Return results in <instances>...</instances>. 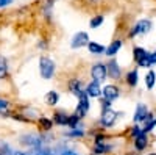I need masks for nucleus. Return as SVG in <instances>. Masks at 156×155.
Segmentation results:
<instances>
[{
    "instance_id": "1",
    "label": "nucleus",
    "mask_w": 156,
    "mask_h": 155,
    "mask_svg": "<svg viewBox=\"0 0 156 155\" xmlns=\"http://www.w3.org/2000/svg\"><path fill=\"white\" fill-rule=\"evenodd\" d=\"M56 64L48 55H41L39 57V74L44 80H50L55 75Z\"/></svg>"
},
{
    "instance_id": "2",
    "label": "nucleus",
    "mask_w": 156,
    "mask_h": 155,
    "mask_svg": "<svg viewBox=\"0 0 156 155\" xmlns=\"http://www.w3.org/2000/svg\"><path fill=\"white\" fill-rule=\"evenodd\" d=\"M89 42H90L89 33L84 31V30H80V31L73 33L72 39H70V47H72V49H81V47L87 46Z\"/></svg>"
},
{
    "instance_id": "3",
    "label": "nucleus",
    "mask_w": 156,
    "mask_h": 155,
    "mask_svg": "<svg viewBox=\"0 0 156 155\" xmlns=\"http://www.w3.org/2000/svg\"><path fill=\"white\" fill-rule=\"evenodd\" d=\"M89 107H90V105H89V96L84 93L83 96L78 97V105H76L73 114H76L80 119H83L84 116L87 114V111H89Z\"/></svg>"
},
{
    "instance_id": "4",
    "label": "nucleus",
    "mask_w": 156,
    "mask_h": 155,
    "mask_svg": "<svg viewBox=\"0 0 156 155\" xmlns=\"http://www.w3.org/2000/svg\"><path fill=\"white\" fill-rule=\"evenodd\" d=\"M90 75H92V80L105 82L106 75H108L106 64H103V63H95L94 66H92V69H90Z\"/></svg>"
},
{
    "instance_id": "5",
    "label": "nucleus",
    "mask_w": 156,
    "mask_h": 155,
    "mask_svg": "<svg viewBox=\"0 0 156 155\" xmlns=\"http://www.w3.org/2000/svg\"><path fill=\"white\" fill-rule=\"evenodd\" d=\"M150 28H151V22L147 20V19H142V20L136 22V25L131 28V31H129V38H134L137 35H145V33L150 31Z\"/></svg>"
},
{
    "instance_id": "6",
    "label": "nucleus",
    "mask_w": 156,
    "mask_h": 155,
    "mask_svg": "<svg viewBox=\"0 0 156 155\" xmlns=\"http://www.w3.org/2000/svg\"><path fill=\"white\" fill-rule=\"evenodd\" d=\"M117 118H119V113H115L114 110H103L101 111V118H100V122L101 125L105 127H112L117 121Z\"/></svg>"
},
{
    "instance_id": "7",
    "label": "nucleus",
    "mask_w": 156,
    "mask_h": 155,
    "mask_svg": "<svg viewBox=\"0 0 156 155\" xmlns=\"http://www.w3.org/2000/svg\"><path fill=\"white\" fill-rule=\"evenodd\" d=\"M134 122H142L144 121L145 124L148 121H151V113H148L147 110V105H144V103H140V105H137L136 108V113H134Z\"/></svg>"
},
{
    "instance_id": "8",
    "label": "nucleus",
    "mask_w": 156,
    "mask_h": 155,
    "mask_svg": "<svg viewBox=\"0 0 156 155\" xmlns=\"http://www.w3.org/2000/svg\"><path fill=\"white\" fill-rule=\"evenodd\" d=\"M101 96H103V99H106V100L112 102V100H115V99H119L120 89L117 88L115 85H106L105 88L101 89Z\"/></svg>"
},
{
    "instance_id": "9",
    "label": "nucleus",
    "mask_w": 156,
    "mask_h": 155,
    "mask_svg": "<svg viewBox=\"0 0 156 155\" xmlns=\"http://www.w3.org/2000/svg\"><path fill=\"white\" fill-rule=\"evenodd\" d=\"M67 88H69V91H70L73 96H76V97H80V96H83V94L86 93L81 80H78V79H72V80L69 82Z\"/></svg>"
},
{
    "instance_id": "10",
    "label": "nucleus",
    "mask_w": 156,
    "mask_h": 155,
    "mask_svg": "<svg viewBox=\"0 0 156 155\" xmlns=\"http://www.w3.org/2000/svg\"><path fill=\"white\" fill-rule=\"evenodd\" d=\"M86 94L89 97H100L101 96V88H100V82L92 80L87 86H86Z\"/></svg>"
},
{
    "instance_id": "11",
    "label": "nucleus",
    "mask_w": 156,
    "mask_h": 155,
    "mask_svg": "<svg viewBox=\"0 0 156 155\" xmlns=\"http://www.w3.org/2000/svg\"><path fill=\"white\" fill-rule=\"evenodd\" d=\"M106 69H108V75L111 77V79H119L120 77V68H119V63H117L115 60H111L108 64H106Z\"/></svg>"
},
{
    "instance_id": "12",
    "label": "nucleus",
    "mask_w": 156,
    "mask_h": 155,
    "mask_svg": "<svg viewBox=\"0 0 156 155\" xmlns=\"http://www.w3.org/2000/svg\"><path fill=\"white\" fill-rule=\"evenodd\" d=\"M122 46H123V42H122L120 39H114L112 42H109V46H108L106 50H105L106 57H114V55H117V52L122 49Z\"/></svg>"
},
{
    "instance_id": "13",
    "label": "nucleus",
    "mask_w": 156,
    "mask_h": 155,
    "mask_svg": "<svg viewBox=\"0 0 156 155\" xmlns=\"http://www.w3.org/2000/svg\"><path fill=\"white\" fill-rule=\"evenodd\" d=\"M53 124H56V125H67V122H69V114L66 113V111H55L53 113Z\"/></svg>"
},
{
    "instance_id": "14",
    "label": "nucleus",
    "mask_w": 156,
    "mask_h": 155,
    "mask_svg": "<svg viewBox=\"0 0 156 155\" xmlns=\"http://www.w3.org/2000/svg\"><path fill=\"white\" fill-rule=\"evenodd\" d=\"M37 128L41 132H50L51 127H53V121L48 119V118H44V116H41V118H37Z\"/></svg>"
},
{
    "instance_id": "15",
    "label": "nucleus",
    "mask_w": 156,
    "mask_h": 155,
    "mask_svg": "<svg viewBox=\"0 0 156 155\" xmlns=\"http://www.w3.org/2000/svg\"><path fill=\"white\" fill-rule=\"evenodd\" d=\"M41 14H42L44 19L51 20V17H53V3L45 2V0H44V3L41 5Z\"/></svg>"
},
{
    "instance_id": "16",
    "label": "nucleus",
    "mask_w": 156,
    "mask_h": 155,
    "mask_svg": "<svg viewBox=\"0 0 156 155\" xmlns=\"http://www.w3.org/2000/svg\"><path fill=\"white\" fill-rule=\"evenodd\" d=\"M87 50H89L92 55H103V54H105V50H106V47L101 46L100 42L90 41V42L87 44Z\"/></svg>"
},
{
    "instance_id": "17",
    "label": "nucleus",
    "mask_w": 156,
    "mask_h": 155,
    "mask_svg": "<svg viewBox=\"0 0 156 155\" xmlns=\"http://www.w3.org/2000/svg\"><path fill=\"white\" fill-rule=\"evenodd\" d=\"M147 144H148V138L145 133H140L137 138H134V147L137 150H144L147 147Z\"/></svg>"
},
{
    "instance_id": "18",
    "label": "nucleus",
    "mask_w": 156,
    "mask_h": 155,
    "mask_svg": "<svg viewBox=\"0 0 156 155\" xmlns=\"http://www.w3.org/2000/svg\"><path fill=\"white\" fill-rule=\"evenodd\" d=\"M44 99H45V103H47L48 107H55L56 103L59 102V94L56 91H48Z\"/></svg>"
},
{
    "instance_id": "19",
    "label": "nucleus",
    "mask_w": 156,
    "mask_h": 155,
    "mask_svg": "<svg viewBox=\"0 0 156 155\" xmlns=\"http://www.w3.org/2000/svg\"><path fill=\"white\" fill-rule=\"evenodd\" d=\"M9 75V71H8V61L5 57L0 55V80L6 79V77Z\"/></svg>"
},
{
    "instance_id": "20",
    "label": "nucleus",
    "mask_w": 156,
    "mask_h": 155,
    "mask_svg": "<svg viewBox=\"0 0 156 155\" xmlns=\"http://www.w3.org/2000/svg\"><path fill=\"white\" fill-rule=\"evenodd\" d=\"M125 80H126V83H128L129 86H136V85H137V80H139L137 69H134V71H129V72L126 74V77H125Z\"/></svg>"
},
{
    "instance_id": "21",
    "label": "nucleus",
    "mask_w": 156,
    "mask_h": 155,
    "mask_svg": "<svg viewBox=\"0 0 156 155\" xmlns=\"http://www.w3.org/2000/svg\"><path fill=\"white\" fill-rule=\"evenodd\" d=\"M111 150V146H106L103 141H95V146H94V153L97 155H101L105 152H109Z\"/></svg>"
},
{
    "instance_id": "22",
    "label": "nucleus",
    "mask_w": 156,
    "mask_h": 155,
    "mask_svg": "<svg viewBox=\"0 0 156 155\" xmlns=\"http://www.w3.org/2000/svg\"><path fill=\"white\" fill-rule=\"evenodd\" d=\"M105 22V16H101V14H97V16H94V17H90V20H89V27L90 28H98L100 25Z\"/></svg>"
},
{
    "instance_id": "23",
    "label": "nucleus",
    "mask_w": 156,
    "mask_h": 155,
    "mask_svg": "<svg viewBox=\"0 0 156 155\" xmlns=\"http://www.w3.org/2000/svg\"><path fill=\"white\" fill-rule=\"evenodd\" d=\"M154 83H156V74L153 71H148L147 75H145V85H147L148 89H151L154 86Z\"/></svg>"
},
{
    "instance_id": "24",
    "label": "nucleus",
    "mask_w": 156,
    "mask_h": 155,
    "mask_svg": "<svg viewBox=\"0 0 156 155\" xmlns=\"http://www.w3.org/2000/svg\"><path fill=\"white\" fill-rule=\"evenodd\" d=\"M133 55H134V60H136V63H137L139 60H142L144 57H147L148 52H147L145 49H142V47H134V49H133Z\"/></svg>"
},
{
    "instance_id": "25",
    "label": "nucleus",
    "mask_w": 156,
    "mask_h": 155,
    "mask_svg": "<svg viewBox=\"0 0 156 155\" xmlns=\"http://www.w3.org/2000/svg\"><path fill=\"white\" fill-rule=\"evenodd\" d=\"M84 135V130L81 128H70V132H67V136H83Z\"/></svg>"
},
{
    "instance_id": "26",
    "label": "nucleus",
    "mask_w": 156,
    "mask_h": 155,
    "mask_svg": "<svg viewBox=\"0 0 156 155\" xmlns=\"http://www.w3.org/2000/svg\"><path fill=\"white\" fill-rule=\"evenodd\" d=\"M12 3H14V0H0V9H5V8H9Z\"/></svg>"
},
{
    "instance_id": "27",
    "label": "nucleus",
    "mask_w": 156,
    "mask_h": 155,
    "mask_svg": "<svg viewBox=\"0 0 156 155\" xmlns=\"http://www.w3.org/2000/svg\"><path fill=\"white\" fill-rule=\"evenodd\" d=\"M156 125V119H153V121H148L147 124H145V128H144V133H147V132H150V130H153V127Z\"/></svg>"
},
{
    "instance_id": "28",
    "label": "nucleus",
    "mask_w": 156,
    "mask_h": 155,
    "mask_svg": "<svg viewBox=\"0 0 156 155\" xmlns=\"http://www.w3.org/2000/svg\"><path fill=\"white\" fill-rule=\"evenodd\" d=\"M140 133H144V130H140V128L137 127V125H134L133 128H131V136H134V138H137Z\"/></svg>"
},
{
    "instance_id": "29",
    "label": "nucleus",
    "mask_w": 156,
    "mask_h": 155,
    "mask_svg": "<svg viewBox=\"0 0 156 155\" xmlns=\"http://www.w3.org/2000/svg\"><path fill=\"white\" fill-rule=\"evenodd\" d=\"M8 108H9V102L5 100V99H0V111L8 110Z\"/></svg>"
},
{
    "instance_id": "30",
    "label": "nucleus",
    "mask_w": 156,
    "mask_h": 155,
    "mask_svg": "<svg viewBox=\"0 0 156 155\" xmlns=\"http://www.w3.org/2000/svg\"><path fill=\"white\" fill-rule=\"evenodd\" d=\"M150 60H151V64H156V50L153 54H150Z\"/></svg>"
},
{
    "instance_id": "31",
    "label": "nucleus",
    "mask_w": 156,
    "mask_h": 155,
    "mask_svg": "<svg viewBox=\"0 0 156 155\" xmlns=\"http://www.w3.org/2000/svg\"><path fill=\"white\" fill-rule=\"evenodd\" d=\"M61 155H78L76 152H72V150H64Z\"/></svg>"
},
{
    "instance_id": "32",
    "label": "nucleus",
    "mask_w": 156,
    "mask_h": 155,
    "mask_svg": "<svg viewBox=\"0 0 156 155\" xmlns=\"http://www.w3.org/2000/svg\"><path fill=\"white\" fill-rule=\"evenodd\" d=\"M45 2H50V3H53V5H55V2H58V0H45Z\"/></svg>"
},
{
    "instance_id": "33",
    "label": "nucleus",
    "mask_w": 156,
    "mask_h": 155,
    "mask_svg": "<svg viewBox=\"0 0 156 155\" xmlns=\"http://www.w3.org/2000/svg\"><path fill=\"white\" fill-rule=\"evenodd\" d=\"M89 2H92V3H97V2H98V0H89Z\"/></svg>"
},
{
    "instance_id": "34",
    "label": "nucleus",
    "mask_w": 156,
    "mask_h": 155,
    "mask_svg": "<svg viewBox=\"0 0 156 155\" xmlns=\"http://www.w3.org/2000/svg\"><path fill=\"white\" fill-rule=\"evenodd\" d=\"M150 155H156V153H150Z\"/></svg>"
}]
</instances>
